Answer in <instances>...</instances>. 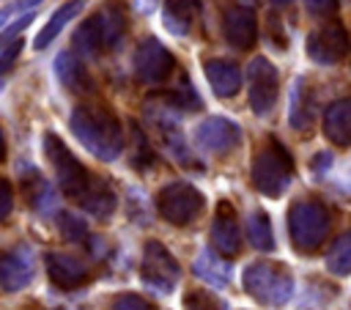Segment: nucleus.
I'll list each match as a JSON object with an SVG mask.
<instances>
[{"mask_svg":"<svg viewBox=\"0 0 351 310\" xmlns=\"http://www.w3.org/2000/svg\"><path fill=\"white\" fill-rule=\"evenodd\" d=\"M304 5L315 16H332L337 11V0H304Z\"/></svg>","mask_w":351,"mask_h":310,"instance_id":"nucleus-20","label":"nucleus"},{"mask_svg":"<svg viewBox=\"0 0 351 310\" xmlns=\"http://www.w3.org/2000/svg\"><path fill=\"white\" fill-rule=\"evenodd\" d=\"M346 52H348V33L343 30L340 22H326L307 36V55L321 66L343 60Z\"/></svg>","mask_w":351,"mask_h":310,"instance_id":"nucleus-7","label":"nucleus"},{"mask_svg":"<svg viewBox=\"0 0 351 310\" xmlns=\"http://www.w3.org/2000/svg\"><path fill=\"white\" fill-rule=\"evenodd\" d=\"M71 132L101 162H112L123 148L121 121L110 107L101 104H80L71 112Z\"/></svg>","mask_w":351,"mask_h":310,"instance_id":"nucleus-1","label":"nucleus"},{"mask_svg":"<svg viewBox=\"0 0 351 310\" xmlns=\"http://www.w3.org/2000/svg\"><path fill=\"white\" fill-rule=\"evenodd\" d=\"M225 38L228 44H233L236 49H250L258 38V19L250 8L241 5H230L225 11Z\"/></svg>","mask_w":351,"mask_h":310,"instance_id":"nucleus-11","label":"nucleus"},{"mask_svg":"<svg viewBox=\"0 0 351 310\" xmlns=\"http://www.w3.org/2000/svg\"><path fill=\"white\" fill-rule=\"evenodd\" d=\"M291 3H293V0H271V5H277V8H280V5H291Z\"/></svg>","mask_w":351,"mask_h":310,"instance_id":"nucleus-24","label":"nucleus"},{"mask_svg":"<svg viewBox=\"0 0 351 310\" xmlns=\"http://www.w3.org/2000/svg\"><path fill=\"white\" fill-rule=\"evenodd\" d=\"M44 151H47L49 165H52L55 173H58V181H60L63 192H66L69 198H74V200L82 203L99 178H93V176L77 162V156L60 143V137L52 134V132L44 134Z\"/></svg>","mask_w":351,"mask_h":310,"instance_id":"nucleus-4","label":"nucleus"},{"mask_svg":"<svg viewBox=\"0 0 351 310\" xmlns=\"http://www.w3.org/2000/svg\"><path fill=\"white\" fill-rule=\"evenodd\" d=\"M8 208H11V187L8 181H3V217L8 214Z\"/></svg>","mask_w":351,"mask_h":310,"instance_id":"nucleus-23","label":"nucleus"},{"mask_svg":"<svg viewBox=\"0 0 351 310\" xmlns=\"http://www.w3.org/2000/svg\"><path fill=\"white\" fill-rule=\"evenodd\" d=\"M55 74H58V80L69 88V91H74V93H82V91H90V74H88V69H85V63L74 55V52H60L58 55V60H55Z\"/></svg>","mask_w":351,"mask_h":310,"instance_id":"nucleus-15","label":"nucleus"},{"mask_svg":"<svg viewBox=\"0 0 351 310\" xmlns=\"http://www.w3.org/2000/svg\"><path fill=\"white\" fill-rule=\"evenodd\" d=\"M291 176H293L291 154L285 151V145H280L274 137H269L252 159V184L263 195L277 198L291 184Z\"/></svg>","mask_w":351,"mask_h":310,"instance_id":"nucleus-3","label":"nucleus"},{"mask_svg":"<svg viewBox=\"0 0 351 310\" xmlns=\"http://www.w3.org/2000/svg\"><path fill=\"white\" fill-rule=\"evenodd\" d=\"M126 33V11L121 3H104L88 22L74 33V49L82 55H99L104 49H115Z\"/></svg>","mask_w":351,"mask_h":310,"instance_id":"nucleus-2","label":"nucleus"},{"mask_svg":"<svg viewBox=\"0 0 351 310\" xmlns=\"http://www.w3.org/2000/svg\"><path fill=\"white\" fill-rule=\"evenodd\" d=\"M173 69H176V60H173V55L167 52V47L162 41L145 38L137 47V52H134V71H137V77L143 82L159 85V82H165L173 74Z\"/></svg>","mask_w":351,"mask_h":310,"instance_id":"nucleus-6","label":"nucleus"},{"mask_svg":"<svg viewBox=\"0 0 351 310\" xmlns=\"http://www.w3.org/2000/svg\"><path fill=\"white\" fill-rule=\"evenodd\" d=\"M247 82H250V107H252V112L266 115L274 107L277 93H280L277 69L266 58H255L247 66Z\"/></svg>","mask_w":351,"mask_h":310,"instance_id":"nucleus-5","label":"nucleus"},{"mask_svg":"<svg viewBox=\"0 0 351 310\" xmlns=\"http://www.w3.org/2000/svg\"><path fill=\"white\" fill-rule=\"evenodd\" d=\"M33 19H36V14H33V11H27V14H22V16H19L14 25H5V27H3V41H11V38H14L19 30H25V27H27Z\"/></svg>","mask_w":351,"mask_h":310,"instance_id":"nucleus-21","label":"nucleus"},{"mask_svg":"<svg viewBox=\"0 0 351 310\" xmlns=\"http://www.w3.org/2000/svg\"><path fill=\"white\" fill-rule=\"evenodd\" d=\"M82 8H85V0H66L63 5H58V8H55V14H52V16L44 22V27L38 30V36H36L33 47H36V49H44V47H47V44H49V41H52V38H55V36H58L69 22H71V19L82 11Z\"/></svg>","mask_w":351,"mask_h":310,"instance_id":"nucleus-16","label":"nucleus"},{"mask_svg":"<svg viewBox=\"0 0 351 310\" xmlns=\"http://www.w3.org/2000/svg\"><path fill=\"white\" fill-rule=\"evenodd\" d=\"M200 14V0H165L162 19L173 36H186Z\"/></svg>","mask_w":351,"mask_h":310,"instance_id":"nucleus-13","label":"nucleus"},{"mask_svg":"<svg viewBox=\"0 0 351 310\" xmlns=\"http://www.w3.org/2000/svg\"><path fill=\"white\" fill-rule=\"evenodd\" d=\"M206 77L217 96H233L241 88V71L233 60H206Z\"/></svg>","mask_w":351,"mask_h":310,"instance_id":"nucleus-14","label":"nucleus"},{"mask_svg":"<svg viewBox=\"0 0 351 310\" xmlns=\"http://www.w3.org/2000/svg\"><path fill=\"white\" fill-rule=\"evenodd\" d=\"M324 134L335 145H351V99H340L326 107Z\"/></svg>","mask_w":351,"mask_h":310,"instance_id":"nucleus-12","label":"nucleus"},{"mask_svg":"<svg viewBox=\"0 0 351 310\" xmlns=\"http://www.w3.org/2000/svg\"><path fill=\"white\" fill-rule=\"evenodd\" d=\"M250 233H252V241L261 247V244H266V247H271V239H269V219H266V214H255L252 219H250Z\"/></svg>","mask_w":351,"mask_h":310,"instance_id":"nucleus-18","label":"nucleus"},{"mask_svg":"<svg viewBox=\"0 0 351 310\" xmlns=\"http://www.w3.org/2000/svg\"><path fill=\"white\" fill-rule=\"evenodd\" d=\"M313 115H315L313 96L304 88V80H296V85L291 91V126L299 129V132H304V129H310Z\"/></svg>","mask_w":351,"mask_h":310,"instance_id":"nucleus-17","label":"nucleus"},{"mask_svg":"<svg viewBox=\"0 0 351 310\" xmlns=\"http://www.w3.org/2000/svg\"><path fill=\"white\" fill-rule=\"evenodd\" d=\"M22 38H11V41H3V52H0V69L3 71H8L11 66H14V60H16V55L22 52Z\"/></svg>","mask_w":351,"mask_h":310,"instance_id":"nucleus-19","label":"nucleus"},{"mask_svg":"<svg viewBox=\"0 0 351 310\" xmlns=\"http://www.w3.org/2000/svg\"><path fill=\"white\" fill-rule=\"evenodd\" d=\"M200 208H203V195H200L195 187L184 184V181L170 184V187H165V189L159 192V211H162L170 222L184 225V222H189Z\"/></svg>","mask_w":351,"mask_h":310,"instance_id":"nucleus-8","label":"nucleus"},{"mask_svg":"<svg viewBox=\"0 0 351 310\" xmlns=\"http://www.w3.org/2000/svg\"><path fill=\"white\" fill-rule=\"evenodd\" d=\"M241 140V132L233 121L228 118H219V115H211L206 118L197 129H195V143L197 148L208 151V154H228L230 148H236Z\"/></svg>","mask_w":351,"mask_h":310,"instance_id":"nucleus-9","label":"nucleus"},{"mask_svg":"<svg viewBox=\"0 0 351 310\" xmlns=\"http://www.w3.org/2000/svg\"><path fill=\"white\" fill-rule=\"evenodd\" d=\"M38 3H41V0H19V3H14V5H8V8H3V16H0V19H3V22H8V16H11V11H22V8L27 11V8H33V5H38Z\"/></svg>","mask_w":351,"mask_h":310,"instance_id":"nucleus-22","label":"nucleus"},{"mask_svg":"<svg viewBox=\"0 0 351 310\" xmlns=\"http://www.w3.org/2000/svg\"><path fill=\"white\" fill-rule=\"evenodd\" d=\"M326 208L315 200H299L293 208H291V230H293V239L296 241H310L318 244L324 239V230H326Z\"/></svg>","mask_w":351,"mask_h":310,"instance_id":"nucleus-10","label":"nucleus"}]
</instances>
